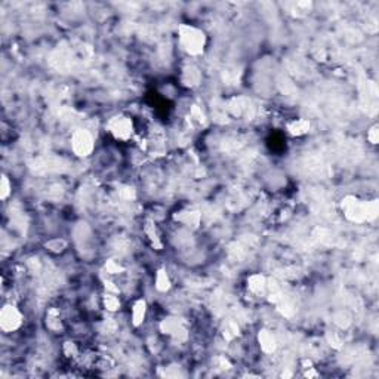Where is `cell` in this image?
I'll return each mask as SVG.
<instances>
[{"label": "cell", "instance_id": "16", "mask_svg": "<svg viewBox=\"0 0 379 379\" xmlns=\"http://www.w3.org/2000/svg\"><path fill=\"white\" fill-rule=\"evenodd\" d=\"M12 194V183L6 175H2V183H0V198L6 200L8 197Z\"/></svg>", "mask_w": 379, "mask_h": 379}, {"label": "cell", "instance_id": "17", "mask_svg": "<svg viewBox=\"0 0 379 379\" xmlns=\"http://www.w3.org/2000/svg\"><path fill=\"white\" fill-rule=\"evenodd\" d=\"M237 333H238V326L233 323V322H230L227 326H225V330H224V336L227 338V340H233L237 336Z\"/></svg>", "mask_w": 379, "mask_h": 379}, {"label": "cell", "instance_id": "15", "mask_svg": "<svg viewBox=\"0 0 379 379\" xmlns=\"http://www.w3.org/2000/svg\"><path fill=\"white\" fill-rule=\"evenodd\" d=\"M46 326L51 330H59L61 329V318L56 310H51L46 315Z\"/></svg>", "mask_w": 379, "mask_h": 379}, {"label": "cell", "instance_id": "5", "mask_svg": "<svg viewBox=\"0 0 379 379\" xmlns=\"http://www.w3.org/2000/svg\"><path fill=\"white\" fill-rule=\"evenodd\" d=\"M95 148L93 136L86 129H76L71 135V150L78 157L91 156Z\"/></svg>", "mask_w": 379, "mask_h": 379}, {"label": "cell", "instance_id": "21", "mask_svg": "<svg viewBox=\"0 0 379 379\" xmlns=\"http://www.w3.org/2000/svg\"><path fill=\"white\" fill-rule=\"evenodd\" d=\"M64 351L68 357H74L77 354V347L73 342H66L64 344Z\"/></svg>", "mask_w": 379, "mask_h": 379}, {"label": "cell", "instance_id": "3", "mask_svg": "<svg viewBox=\"0 0 379 379\" xmlns=\"http://www.w3.org/2000/svg\"><path fill=\"white\" fill-rule=\"evenodd\" d=\"M107 131L117 141H129L135 133V125L129 116L117 114L111 117L107 123Z\"/></svg>", "mask_w": 379, "mask_h": 379}, {"label": "cell", "instance_id": "9", "mask_svg": "<svg viewBox=\"0 0 379 379\" xmlns=\"http://www.w3.org/2000/svg\"><path fill=\"white\" fill-rule=\"evenodd\" d=\"M248 289L253 295H262L267 290V278L261 273L249 275L248 278Z\"/></svg>", "mask_w": 379, "mask_h": 379}, {"label": "cell", "instance_id": "18", "mask_svg": "<svg viewBox=\"0 0 379 379\" xmlns=\"http://www.w3.org/2000/svg\"><path fill=\"white\" fill-rule=\"evenodd\" d=\"M105 270H107V273H110V274H118L123 268H122V265L116 261H107L105 264Z\"/></svg>", "mask_w": 379, "mask_h": 379}, {"label": "cell", "instance_id": "4", "mask_svg": "<svg viewBox=\"0 0 379 379\" xmlns=\"http://www.w3.org/2000/svg\"><path fill=\"white\" fill-rule=\"evenodd\" d=\"M23 322H24V315L19 311V308H16L12 304L3 305L0 311V327L3 332L11 333L18 330L23 326Z\"/></svg>", "mask_w": 379, "mask_h": 379}, {"label": "cell", "instance_id": "11", "mask_svg": "<svg viewBox=\"0 0 379 379\" xmlns=\"http://www.w3.org/2000/svg\"><path fill=\"white\" fill-rule=\"evenodd\" d=\"M200 220H202V216L197 210H183V212H179V215H176L178 223L184 224L187 227H193V228L198 227Z\"/></svg>", "mask_w": 379, "mask_h": 379}, {"label": "cell", "instance_id": "8", "mask_svg": "<svg viewBox=\"0 0 379 379\" xmlns=\"http://www.w3.org/2000/svg\"><path fill=\"white\" fill-rule=\"evenodd\" d=\"M145 315H147V302L144 300H138V301L133 302L131 311L132 325L135 327L143 325V322L145 320Z\"/></svg>", "mask_w": 379, "mask_h": 379}, {"label": "cell", "instance_id": "1", "mask_svg": "<svg viewBox=\"0 0 379 379\" xmlns=\"http://www.w3.org/2000/svg\"><path fill=\"white\" fill-rule=\"evenodd\" d=\"M178 42L184 52L190 56H197L205 51L206 34L203 30L190 24H183L178 27Z\"/></svg>", "mask_w": 379, "mask_h": 379}, {"label": "cell", "instance_id": "12", "mask_svg": "<svg viewBox=\"0 0 379 379\" xmlns=\"http://www.w3.org/2000/svg\"><path fill=\"white\" fill-rule=\"evenodd\" d=\"M170 278L168 271L165 268H158L156 273V278H154V286L158 292H168L170 289Z\"/></svg>", "mask_w": 379, "mask_h": 379}, {"label": "cell", "instance_id": "19", "mask_svg": "<svg viewBox=\"0 0 379 379\" xmlns=\"http://www.w3.org/2000/svg\"><path fill=\"white\" fill-rule=\"evenodd\" d=\"M46 248H49V250H53V252H61L63 248H66V242L55 238V240H51L49 243H46Z\"/></svg>", "mask_w": 379, "mask_h": 379}, {"label": "cell", "instance_id": "10", "mask_svg": "<svg viewBox=\"0 0 379 379\" xmlns=\"http://www.w3.org/2000/svg\"><path fill=\"white\" fill-rule=\"evenodd\" d=\"M286 129L292 136H302L310 131V122L307 118H295L286 125Z\"/></svg>", "mask_w": 379, "mask_h": 379}, {"label": "cell", "instance_id": "2", "mask_svg": "<svg viewBox=\"0 0 379 379\" xmlns=\"http://www.w3.org/2000/svg\"><path fill=\"white\" fill-rule=\"evenodd\" d=\"M342 209L345 216L354 223H363L369 218L376 216V203L360 202L354 197H347L342 200Z\"/></svg>", "mask_w": 379, "mask_h": 379}, {"label": "cell", "instance_id": "6", "mask_svg": "<svg viewBox=\"0 0 379 379\" xmlns=\"http://www.w3.org/2000/svg\"><path fill=\"white\" fill-rule=\"evenodd\" d=\"M160 330H162L165 335L172 336L173 340L176 341L187 340V330H185L183 322H181L179 318H175V317L165 318V320L160 323Z\"/></svg>", "mask_w": 379, "mask_h": 379}, {"label": "cell", "instance_id": "20", "mask_svg": "<svg viewBox=\"0 0 379 379\" xmlns=\"http://www.w3.org/2000/svg\"><path fill=\"white\" fill-rule=\"evenodd\" d=\"M367 139L370 141V144H373V145L378 144V126L370 128V131H369V133H367Z\"/></svg>", "mask_w": 379, "mask_h": 379}, {"label": "cell", "instance_id": "14", "mask_svg": "<svg viewBox=\"0 0 379 379\" xmlns=\"http://www.w3.org/2000/svg\"><path fill=\"white\" fill-rule=\"evenodd\" d=\"M103 304H104L105 310H108V311H111V313L117 311L118 308H120V300H118L117 293H110V292H107L104 295V298H103Z\"/></svg>", "mask_w": 379, "mask_h": 379}, {"label": "cell", "instance_id": "7", "mask_svg": "<svg viewBox=\"0 0 379 379\" xmlns=\"http://www.w3.org/2000/svg\"><path fill=\"white\" fill-rule=\"evenodd\" d=\"M258 342L261 347L262 353L273 354L277 350V340H275L274 333L268 329H262L258 333Z\"/></svg>", "mask_w": 379, "mask_h": 379}, {"label": "cell", "instance_id": "13", "mask_svg": "<svg viewBox=\"0 0 379 379\" xmlns=\"http://www.w3.org/2000/svg\"><path fill=\"white\" fill-rule=\"evenodd\" d=\"M144 231L145 234L148 235V238H150V242H151V245L154 248H162V242H160V237H158V233H157L156 224L153 223V221H147L144 225Z\"/></svg>", "mask_w": 379, "mask_h": 379}]
</instances>
